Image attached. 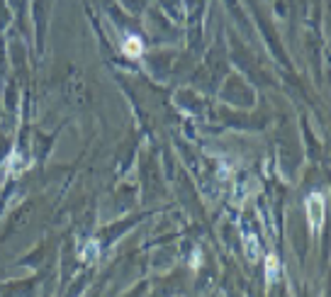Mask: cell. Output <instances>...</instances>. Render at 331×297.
<instances>
[{"label":"cell","instance_id":"cell-1","mask_svg":"<svg viewBox=\"0 0 331 297\" xmlns=\"http://www.w3.org/2000/svg\"><path fill=\"white\" fill-rule=\"evenodd\" d=\"M304 210H307V219H309L312 231H319L324 226V217H326V198L321 193H312L304 202Z\"/></svg>","mask_w":331,"mask_h":297},{"label":"cell","instance_id":"cell-2","mask_svg":"<svg viewBox=\"0 0 331 297\" xmlns=\"http://www.w3.org/2000/svg\"><path fill=\"white\" fill-rule=\"evenodd\" d=\"M122 51L129 58H139V56H141V51H144V44H141L139 37H127L124 44H122Z\"/></svg>","mask_w":331,"mask_h":297},{"label":"cell","instance_id":"cell-3","mask_svg":"<svg viewBox=\"0 0 331 297\" xmlns=\"http://www.w3.org/2000/svg\"><path fill=\"white\" fill-rule=\"evenodd\" d=\"M278 275H280V263H278L275 256H268V258H265V278H268L270 283H275Z\"/></svg>","mask_w":331,"mask_h":297},{"label":"cell","instance_id":"cell-4","mask_svg":"<svg viewBox=\"0 0 331 297\" xmlns=\"http://www.w3.org/2000/svg\"><path fill=\"white\" fill-rule=\"evenodd\" d=\"M246 256H248V261H258L261 258V249H258V239L256 236H248L246 239Z\"/></svg>","mask_w":331,"mask_h":297},{"label":"cell","instance_id":"cell-5","mask_svg":"<svg viewBox=\"0 0 331 297\" xmlns=\"http://www.w3.org/2000/svg\"><path fill=\"white\" fill-rule=\"evenodd\" d=\"M95 258H97V244L90 241V244L85 246V251H83V261H95Z\"/></svg>","mask_w":331,"mask_h":297}]
</instances>
